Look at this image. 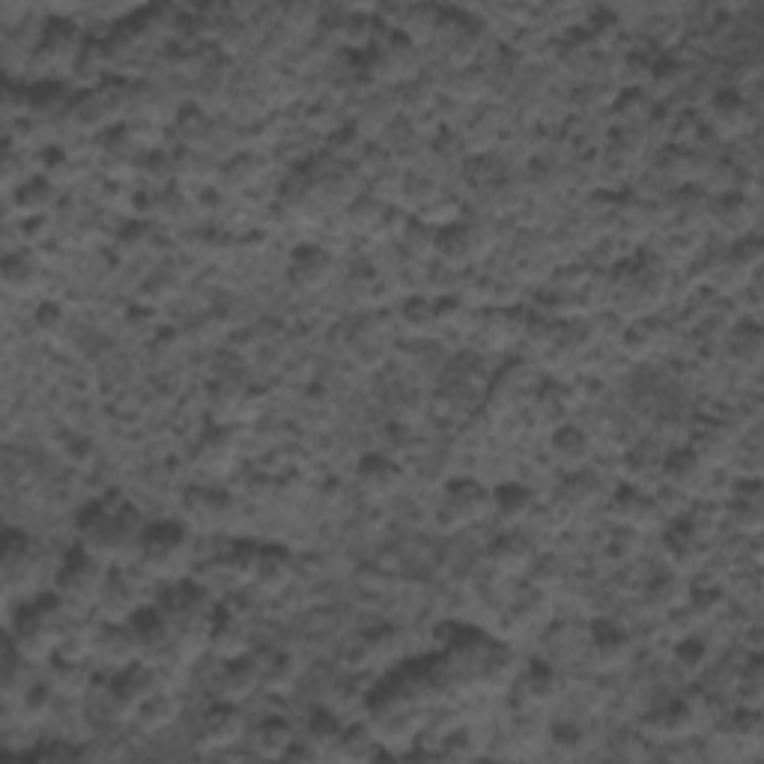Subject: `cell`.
<instances>
[{"instance_id":"obj_1","label":"cell","mask_w":764,"mask_h":764,"mask_svg":"<svg viewBox=\"0 0 764 764\" xmlns=\"http://www.w3.org/2000/svg\"><path fill=\"white\" fill-rule=\"evenodd\" d=\"M132 526H135V511H132V508L105 511L102 505H93V508L81 517V523H78L84 553L96 556L99 562L108 559V556L123 553V550L135 541Z\"/></svg>"},{"instance_id":"obj_2","label":"cell","mask_w":764,"mask_h":764,"mask_svg":"<svg viewBox=\"0 0 764 764\" xmlns=\"http://www.w3.org/2000/svg\"><path fill=\"white\" fill-rule=\"evenodd\" d=\"M63 636V624H60V612L57 603H39L27 612H21L18 627H15V642L21 657L30 660H42L48 657Z\"/></svg>"},{"instance_id":"obj_8","label":"cell","mask_w":764,"mask_h":764,"mask_svg":"<svg viewBox=\"0 0 764 764\" xmlns=\"http://www.w3.org/2000/svg\"><path fill=\"white\" fill-rule=\"evenodd\" d=\"M356 481H359V490L371 499H388L400 490V469L388 460V457H380V454H371L359 463L356 469Z\"/></svg>"},{"instance_id":"obj_20","label":"cell","mask_w":764,"mask_h":764,"mask_svg":"<svg viewBox=\"0 0 764 764\" xmlns=\"http://www.w3.org/2000/svg\"><path fill=\"white\" fill-rule=\"evenodd\" d=\"M493 505H496L499 517H502L505 523H523V520L529 517V511H532V493H529L526 487L508 484V487H502V490L496 493Z\"/></svg>"},{"instance_id":"obj_25","label":"cell","mask_w":764,"mask_h":764,"mask_svg":"<svg viewBox=\"0 0 764 764\" xmlns=\"http://www.w3.org/2000/svg\"><path fill=\"white\" fill-rule=\"evenodd\" d=\"M523 690H526V696H529L535 705H547V702H553V699L559 696V678H556V672H553L550 666L535 663L532 672H529L526 681H523Z\"/></svg>"},{"instance_id":"obj_13","label":"cell","mask_w":764,"mask_h":764,"mask_svg":"<svg viewBox=\"0 0 764 764\" xmlns=\"http://www.w3.org/2000/svg\"><path fill=\"white\" fill-rule=\"evenodd\" d=\"M33 568H36V562H33V550H30L27 538L9 532L3 538V582H6V588L12 591V588L24 585Z\"/></svg>"},{"instance_id":"obj_21","label":"cell","mask_w":764,"mask_h":764,"mask_svg":"<svg viewBox=\"0 0 764 764\" xmlns=\"http://www.w3.org/2000/svg\"><path fill=\"white\" fill-rule=\"evenodd\" d=\"M209 645L218 648L221 657H239L242 645H245V627L236 621V618H218L212 621V630H209Z\"/></svg>"},{"instance_id":"obj_18","label":"cell","mask_w":764,"mask_h":764,"mask_svg":"<svg viewBox=\"0 0 764 764\" xmlns=\"http://www.w3.org/2000/svg\"><path fill=\"white\" fill-rule=\"evenodd\" d=\"M290 579V556L284 550H263V559H260V571H257V579L254 585L260 591H281Z\"/></svg>"},{"instance_id":"obj_12","label":"cell","mask_w":764,"mask_h":764,"mask_svg":"<svg viewBox=\"0 0 764 764\" xmlns=\"http://www.w3.org/2000/svg\"><path fill=\"white\" fill-rule=\"evenodd\" d=\"M132 630H135V642H138V657L147 663H159L174 648L171 630L162 615H147Z\"/></svg>"},{"instance_id":"obj_31","label":"cell","mask_w":764,"mask_h":764,"mask_svg":"<svg viewBox=\"0 0 764 764\" xmlns=\"http://www.w3.org/2000/svg\"><path fill=\"white\" fill-rule=\"evenodd\" d=\"M753 696H759L762 693V669H759V663H753L747 672H744V681H741Z\"/></svg>"},{"instance_id":"obj_22","label":"cell","mask_w":764,"mask_h":764,"mask_svg":"<svg viewBox=\"0 0 764 764\" xmlns=\"http://www.w3.org/2000/svg\"><path fill=\"white\" fill-rule=\"evenodd\" d=\"M341 738H344V732L332 714H314V720L308 723V747H314L317 756L341 750Z\"/></svg>"},{"instance_id":"obj_26","label":"cell","mask_w":764,"mask_h":764,"mask_svg":"<svg viewBox=\"0 0 764 764\" xmlns=\"http://www.w3.org/2000/svg\"><path fill=\"white\" fill-rule=\"evenodd\" d=\"M174 717H177V702L168 699V696H162V693H156V696L138 711V723H141V729H147V732H159V729L171 726Z\"/></svg>"},{"instance_id":"obj_7","label":"cell","mask_w":764,"mask_h":764,"mask_svg":"<svg viewBox=\"0 0 764 764\" xmlns=\"http://www.w3.org/2000/svg\"><path fill=\"white\" fill-rule=\"evenodd\" d=\"M156 678L150 669H129L117 678L114 690H111V702L114 711L123 717H138V711L156 696Z\"/></svg>"},{"instance_id":"obj_19","label":"cell","mask_w":764,"mask_h":764,"mask_svg":"<svg viewBox=\"0 0 764 764\" xmlns=\"http://www.w3.org/2000/svg\"><path fill=\"white\" fill-rule=\"evenodd\" d=\"M490 559H493V565L502 568V571H520V568L529 565L532 547H529V541H523V538H517V535H505V538H499V541L490 547Z\"/></svg>"},{"instance_id":"obj_30","label":"cell","mask_w":764,"mask_h":764,"mask_svg":"<svg viewBox=\"0 0 764 764\" xmlns=\"http://www.w3.org/2000/svg\"><path fill=\"white\" fill-rule=\"evenodd\" d=\"M612 508H615V514H618L621 520H630V523H633L636 514L645 508V499L636 496L633 490H621V493L615 496V505H612Z\"/></svg>"},{"instance_id":"obj_16","label":"cell","mask_w":764,"mask_h":764,"mask_svg":"<svg viewBox=\"0 0 764 764\" xmlns=\"http://www.w3.org/2000/svg\"><path fill=\"white\" fill-rule=\"evenodd\" d=\"M696 717H699V711H696L693 705L675 702V705H669V708L651 714L648 729L657 732V735H672V738H678V735H687V732L696 729Z\"/></svg>"},{"instance_id":"obj_28","label":"cell","mask_w":764,"mask_h":764,"mask_svg":"<svg viewBox=\"0 0 764 764\" xmlns=\"http://www.w3.org/2000/svg\"><path fill=\"white\" fill-rule=\"evenodd\" d=\"M260 559H263V550H260V547H239V550L230 556L227 571H230V576H233L236 582L254 585L257 571H260Z\"/></svg>"},{"instance_id":"obj_9","label":"cell","mask_w":764,"mask_h":764,"mask_svg":"<svg viewBox=\"0 0 764 764\" xmlns=\"http://www.w3.org/2000/svg\"><path fill=\"white\" fill-rule=\"evenodd\" d=\"M332 272V260L326 251L320 248H299L293 257H290V269H287V278L296 290H317L320 284H326Z\"/></svg>"},{"instance_id":"obj_11","label":"cell","mask_w":764,"mask_h":764,"mask_svg":"<svg viewBox=\"0 0 764 764\" xmlns=\"http://www.w3.org/2000/svg\"><path fill=\"white\" fill-rule=\"evenodd\" d=\"M591 654H594L597 666L615 669L618 663H624L630 657V639H627V633L621 627H615L609 621H600V624H594Z\"/></svg>"},{"instance_id":"obj_15","label":"cell","mask_w":764,"mask_h":764,"mask_svg":"<svg viewBox=\"0 0 764 764\" xmlns=\"http://www.w3.org/2000/svg\"><path fill=\"white\" fill-rule=\"evenodd\" d=\"M260 681H263V672L251 660H233L230 669L224 672L221 690L227 702H239V699H248L260 687Z\"/></svg>"},{"instance_id":"obj_10","label":"cell","mask_w":764,"mask_h":764,"mask_svg":"<svg viewBox=\"0 0 764 764\" xmlns=\"http://www.w3.org/2000/svg\"><path fill=\"white\" fill-rule=\"evenodd\" d=\"M183 508H186L189 523L197 529H221L230 514L227 496H221L215 490H189Z\"/></svg>"},{"instance_id":"obj_3","label":"cell","mask_w":764,"mask_h":764,"mask_svg":"<svg viewBox=\"0 0 764 764\" xmlns=\"http://www.w3.org/2000/svg\"><path fill=\"white\" fill-rule=\"evenodd\" d=\"M186 529L174 526V523H159V526H150L147 532H141V565L153 576H168L174 573L183 559H186Z\"/></svg>"},{"instance_id":"obj_5","label":"cell","mask_w":764,"mask_h":764,"mask_svg":"<svg viewBox=\"0 0 764 764\" xmlns=\"http://www.w3.org/2000/svg\"><path fill=\"white\" fill-rule=\"evenodd\" d=\"M490 496L484 493V487H478L475 481H457L445 490L442 505H439V523L445 529H466L469 523L487 517L490 511Z\"/></svg>"},{"instance_id":"obj_23","label":"cell","mask_w":764,"mask_h":764,"mask_svg":"<svg viewBox=\"0 0 764 764\" xmlns=\"http://www.w3.org/2000/svg\"><path fill=\"white\" fill-rule=\"evenodd\" d=\"M666 550L678 568H693L702 559V544L693 529H672L666 535Z\"/></svg>"},{"instance_id":"obj_17","label":"cell","mask_w":764,"mask_h":764,"mask_svg":"<svg viewBox=\"0 0 764 764\" xmlns=\"http://www.w3.org/2000/svg\"><path fill=\"white\" fill-rule=\"evenodd\" d=\"M553 454H556V460H559L565 469H579V466L588 463L591 445H588L585 433H579L576 427H562V430L553 436Z\"/></svg>"},{"instance_id":"obj_6","label":"cell","mask_w":764,"mask_h":764,"mask_svg":"<svg viewBox=\"0 0 764 764\" xmlns=\"http://www.w3.org/2000/svg\"><path fill=\"white\" fill-rule=\"evenodd\" d=\"M245 738V714L233 705H215L200 720V744L209 750H227Z\"/></svg>"},{"instance_id":"obj_14","label":"cell","mask_w":764,"mask_h":764,"mask_svg":"<svg viewBox=\"0 0 764 764\" xmlns=\"http://www.w3.org/2000/svg\"><path fill=\"white\" fill-rule=\"evenodd\" d=\"M248 744H251V750H254L257 756H263V759H281V756H287L290 747H293V729H290L284 720L272 717V720H263L260 726H254Z\"/></svg>"},{"instance_id":"obj_27","label":"cell","mask_w":764,"mask_h":764,"mask_svg":"<svg viewBox=\"0 0 764 764\" xmlns=\"http://www.w3.org/2000/svg\"><path fill=\"white\" fill-rule=\"evenodd\" d=\"M666 478L678 487V490H693L699 484V460L690 451H675L666 460Z\"/></svg>"},{"instance_id":"obj_29","label":"cell","mask_w":764,"mask_h":764,"mask_svg":"<svg viewBox=\"0 0 764 764\" xmlns=\"http://www.w3.org/2000/svg\"><path fill=\"white\" fill-rule=\"evenodd\" d=\"M69 45L75 48V33L66 30V27H54V30L45 36L39 54H42V57H51V60H69V57H75V51H69Z\"/></svg>"},{"instance_id":"obj_4","label":"cell","mask_w":764,"mask_h":764,"mask_svg":"<svg viewBox=\"0 0 764 764\" xmlns=\"http://www.w3.org/2000/svg\"><path fill=\"white\" fill-rule=\"evenodd\" d=\"M102 591H105L102 562L90 553H78L75 559H69L66 568L60 571V579H57L60 600L75 606V609H84V606L96 603Z\"/></svg>"},{"instance_id":"obj_32","label":"cell","mask_w":764,"mask_h":764,"mask_svg":"<svg viewBox=\"0 0 764 764\" xmlns=\"http://www.w3.org/2000/svg\"><path fill=\"white\" fill-rule=\"evenodd\" d=\"M556 747H579V732L573 729V726H568V729H559L556 732Z\"/></svg>"},{"instance_id":"obj_24","label":"cell","mask_w":764,"mask_h":764,"mask_svg":"<svg viewBox=\"0 0 764 764\" xmlns=\"http://www.w3.org/2000/svg\"><path fill=\"white\" fill-rule=\"evenodd\" d=\"M102 654L108 663L126 666L132 657H138V642H135V630L132 627H111L102 639Z\"/></svg>"}]
</instances>
